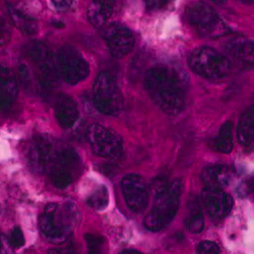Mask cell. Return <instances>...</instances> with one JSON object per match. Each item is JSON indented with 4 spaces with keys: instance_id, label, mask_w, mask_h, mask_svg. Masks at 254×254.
<instances>
[{
    "instance_id": "cell-1",
    "label": "cell",
    "mask_w": 254,
    "mask_h": 254,
    "mask_svg": "<svg viewBox=\"0 0 254 254\" xmlns=\"http://www.w3.org/2000/svg\"><path fill=\"white\" fill-rule=\"evenodd\" d=\"M144 88L166 114L176 116L182 112L185 105L187 79L179 69L168 65L149 69L144 76Z\"/></svg>"
},
{
    "instance_id": "cell-2",
    "label": "cell",
    "mask_w": 254,
    "mask_h": 254,
    "mask_svg": "<svg viewBox=\"0 0 254 254\" xmlns=\"http://www.w3.org/2000/svg\"><path fill=\"white\" fill-rule=\"evenodd\" d=\"M77 220L78 211L73 203H49L40 217L39 226L48 242L60 245L69 240Z\"/></svg>"
},
{
    "instance_id": "cell-3",
    "label": "cell",
    "mask_w": 254,
    "mask_h": 254,
    "mask_svg": "<svg viewBox=\"0 0 254 254\" xmlns=\"http://www.w3.org/2000/svg\"><path fill=\"white\" fill-rule=\"evenodd\" d=\"M181 196V181L170 182L163 193L156 196L155 204L144 220L147 230L158 232L165 229L176 216Z\"/></svg>"
},
{
    "instance_id": "cell-4",
    "label": "cell",
    "mask_w": 254,
    "mask_h": 254,
    "mask_svg": "<svg viewBox=\"0 0 254 254\" xmlns=\"http://www.w3.org/2000/svg\"><path fill=\"white\" fill-rule=\"evenodd\" d=\"M188 65L196 74L208 79H223L232 72L228 57L210 47H199L189 55Z\"/></svg>"
},
{
    "instance_id": "cell-5",
    "label": "cell",
    "mask_w": 254,
    "mask_h": 254,
    "mask_svg": "<svg viewBox=\"0 0 254 254\" xmlns=\"http://www.w3.org/2000/svg\"><path fill=\"white\" fill-rule=\"evenodd\" d=\"M94 105L102 114L117 116L124 108L122 93L114 77L106 71L101 72L93 88Z\"/></svg>"
},
{
    "instance_id": "cell-6",
    "label": "cell",
    "mask_w": 254,
    "mask_h": 254,
    "mask_svg": "<svg viewBox=\"0 0 254 254\" xmlns=\"http://www.w3.org/2000/svg\"><path fill=\"white\" fill-rule=\"evenodd\" d=\"M188 23L203 38H220L231 33L218 12L209 5L196 3L190 5L186 11Z\"/></svg>"
},
{
    "instance_id": "cell-7",
    "label": "cell",
    "mask_w": 254,
    "mask_h": 254,
    "mask_svg": "<svg viewBox=\"0 0 254 254\" xmlns=\"http://www.w3.org/2000/svg\"><path fill=\"white\" fill-rule=\"evenodd\" d=\"M81 162L78 154L72 147L61 144L48 175L55 187L64 189L79 176Z\"/></svg>"
},
{
    "instance_id": "cell-8",
    "label": "cell",
    "mask_w": 254,
    "mask_h": 254,
    "mask_svg": "<svg viewBox=\"0 0 254 254\" xmlns=\"http://www.w3.org/2000/svg\"><path fill=\"white\" fill-rule=\"evenodd\" d=\"M27 54L40 72L39 81L42 88L54 89L59 82L56 60L49 48L40 41H32L27 47Z\"/></svg>"
},
{
    "instance_id": "cell-9",
    "label": "cell",
    "mask_w": 254,
    "mask_h": 254,
    "mask_svg": "<svg viewBox=\"0 0 254 254\" xmlns=\"http://www.w3.org/2000/svg\"><path fill=\"white\" fill-rule=\"evenodd\" d=\"M59 75L65 82L74 86L90 74V65L81 53L72 46L61 47L56 59Z\"/></svg>"
},
{
    "instance_id": "cell-10",
    "label": "cell",
    "mask_w": 254,
    "mask_h": 254,
    "mask_svg": "<svg viewBox=\"0 0 254 254\" xmlns=\"http://www.w3.org/2000/svg\"><path fill=\"white\" fill-rule=\"evenodd\" d=\"M91 149L97 156L118 160L122 157L123 145L120 137L101 124H92L86 132Z\"/></svg>"
},
{
    "instance_id": "cell-11",
    "label": "cell",
    "mask_w": 254,
    "mask_h": 254,
    "mask_svg": "<svg viewBox=\"0 0 254 254\" xmlns=\"http://www.w3.org/2000/svg\"><path fill=\"white\" fill-rule=\"evenodd\" d=\"M61 144L47 134L36 135L29 151V161L33 170L39 174H48Z\"/></svg>"
},
{
    "instance_id": "cell-12",
    "label": "cell",
    "mask_w": 254,
    "mask_h": 254,
    "mask_svg": "<svg viewBox=\"0 0 254 254\" xmlns=\"http://www.w3.org/2000/svg\"><path fill=\"white\" fill-rule=\"evenodd\" d=\"M103 39L106 41L111 55L115 58H123L128 55L135 43L133 33L126 26L113 23L103 30Z\"/></svg>"
},
{
    "instance_id": "cell-13",
    "label": "cell",
    "mask_w": 254,
    "mask_h": 254,
    "mask_svg": "<svg viewBox=\"0 0 254 254\" xmlns=\"http://www.w3.org/2000/svg\"><path fill=\"white\" fill-rule=\"evenodd\" d=\"M121 186L125 202L129 209L136 214L143 211L149 204L150 194L142 177L137 174L127 175L122 179Z\"/></svg>"
},
{
    "instance_id": "cell-14",
    "label": "cell",
    "mask_w": 254,
    "mask_h": 254,
    "mask_svg": "<svg viewBox=\"0 0 254 254\" xmlns=\"http://www.w3.org/2000/svg\"><path fill=\"white\" fill-rule=\"evenodd\" d=\"M200 198L206 213L215 221L226 218L234 205L232 196L222 189L204 188L201 191Z\"/></svg>"
},
{
    "instance_id": "cell-15",
    "label": "cell",
    "mask_w": 254,
    "mask_h": 254,
    "mask_svg": "<svg viewBox=\"0 0 254 254\" xmlns=\"http://www.w3.org/2000/svg\"><path fill=\"white\" fill-rule=\"evenodd\" d=\"M18 88L14 74L0 64V111H8L17 97Z\"/></svg>"
},
{
    "instance_id": "cell-16",
    "label": "cell",
    "mask_w": 254,
    "mask_h": 254,
    "mask_svg": "<svg viewBox=\"0 0 254 254\" xmlns=\"http://www.w3.org/2000/svg\"><path fill=\"white\" fill-rule=\"evenodd\" d=\"M55 116L61 127L71 128L79 116L74 100L65 94L58 95L55 102Z\"/></svg>"
},
{
    "instance_id": "cell-17",
    "label": "cell",
    "mask_w": 254,
    "mask_h": 254,
    "mask_svg": "<svg viewBox=\"0 0 254 254\" xmlns=\"http://www.w3.org/2000/svg\"><path fill=\"white\" fill-rule=\"evenodd\" d=\"M233 177V171L228 166L215 165L205 168L201 173V179L205 188L222 189L229 185Z\"/></svg>"
},
{
    "instance_id": "cell-18",
    "label": "cell",
    "mask_w": 254,
    "mask_h": 254,
    "mask_svg": "<svg viewBox=\"0 0 254 254\" xmlns=\"http://www.w3.org/2000/svg\"><path fill=\"white\" fill-rule=\"evenodd\" d=\"M225 49L227 52L238 61L245 64H253V43L245 38H235L229 41Z\"/></svg>"
},
{
    "instance_id": "cell-19",
    "label": "cell",
    "mask_w": 254,
    "mask_h": 254,
    "mask_svg": "<svg viewBox=\"0 0 254 254\" xmlns=\"http://www.w3.org/2000/svg\"><path fill=\"white\" fill-rule=\"evenodd\" d=\"M113 10L111 1H93L88 8V19L95 28H101L112 16Z\"/></svg>"
},
{
    "instance_id": "cell-20",
    "label": "cell",
    "mask_w": 254,
    "mask_h": 254,
    "mask_svg": "<svg viewBox=\"0 0 254 254\" xmlns=\"http://www.w3.org/2000/svg\"><path fill=\"white\" fill-rule=\"evenodd\" d=\"M204 219L199 199L196 196H193L188 202V213L185 219V226L189 232L198 234L202 231Z\"/></svg>"
},
{
    "instance_id": "cell-21",
    "label": "cell",
    "mask_w": 254,
    "mask_h": 254,
    "mask_svg": "<svg viewBox=\"0 0 254 254\" xmlns=\"http://www.w3.org/2000/svg\"><path fill=\"white\" fill-rule=\"evenodd\" d=\"M211 150L222 154H230L233 150V132L232 123L230 121L224 123L216 137L209 141Z\"/></svg>"
},
{
    "instance_id": "cell-22",
    "label": "cell",
    "mask_w": 254,
    "mask_h": 254,
    "mask_svg": "<svg viewBox=\"0 0 254 254\" xmlns=\"http://www.w3.org/2000/svg\"><path fill=\"white\" fill-rule=\"evenodd\" d=\"M254 111L253 106L241 117L238 125L237 136L239 142L244 146H250L254 140Z\"/></svg>"
},
{
    "instance_id": "cell-23",
    "label": "cell",
    "mask_w": 254,
    "mask_h": 254,
    "mask_svg": "<svg viewBox=\"0 0 254 254\" xmlns=\"http://www.w3.org/2000/svg\"><path fill=\"white\" fill-rule=\"evenodd\" d=\"M8 12L13 24L17 29L25 32L28 35H35L38 33L39 25L35 18L11 5H8Z\"/></svg>"
},
{
    "instance_id": "cell-24",
    "label": "cell",
    "mask_w": 254,
    "mask_h": 254,
    "mask_svg": "<svg viewBox=\"0 0 254 254\" xmlns=\"http://www.w3.org/2000/svg\"><path fill=\"white\" fill-rule=\"evenodd\" d=\"M87 203L96 210H103L109 204V192L106 186H100L96 191L89 196Z\"/></svg>"
},
{
    "instance_id": "cell-25",
    "label": "cell",
    "mask_w": 254,
    "mask_h": 254,
    "mask_svg": "<svg viewBox=\"0 0 254 254\" xmlns=\"http://www.w3.org/2000/svg\"><path fill=\"white\" fill-rule=\"evenodd\" d=\"M86 239L89 253L88 254H104L105 249V238L100 235L95 234H86Z\"/></svg>"
},
{
    "instance_id": "cell-26",
    "label": "cell",
    "mask_w": 254,
    "mask_h": 254,
    "mask_svg": "<svg viewBox=\"0 0 254 254\" xmlns=\"http://www.w3.org/2000/svg\"><path fill=\"white\" fill-rule=\"evenodd\" d=\"M11 38V30L4 17L0 16V47L6 45Z\"/></svg>"
},
{
    "instance_id": "cell-27",
    "label": "cell",
    "mask_w": 254,
    "mask_h": 254,
    "mask_svg": "<svg viewBox=\"0 0 254 254\" xmlns=\"http://www.w3.org/2000/svg\"><path fill=\"white\" fill-rule=\"evenodd\" d=\"M169 184H170V182H169V180L164 176H159V177L155 178L151 185L152 192H153L154 196L156 197V196L160 195L161 193H163L168 188Z\"/></svg>"
},
{
    "instance_id": "cell-28",
    "label": "cell",
    "mask_w": 254,
    "mask_h": 254,
    "mask_svg": "<svg viewBox=\"0 0 254 254\" xmlns=\"http://www.w3.org/2000/svg\"><path fill=\"white\" fill-rule=\"evenodd\" d=\"M197 254H220V247L213 241H202L197 246Z\"/></svg>"
},
{
    "instance_id": "cell-29",
    "label": "cell",
    "mask_w": 254,
    "mask_h": 254,
    "mask_svg": "<svg viewBox=\"0 0 254 254\" xmlns=\"http://www.w3.org/2000/svg\"><path fill=\"white\" fill-rule=\"evenodd\" d=\"M18 73H19V78L20 81H22L23 86L25 89H31L32 87V79H31V73L29 70V67L25 64V63H20L19 67H18Z\"/></svg>"
},
{
    "instance_id": "cell-30",
    "label": "cell",
    "mask_w": 254,
    "mask_h": 254,
    "mask_svg": "<svg viewBox=\"0 0 254 254\" xmlns=\"http://www.w3.org/2000/svg\"><path fill=\"white\" fill-rule=\"evenodd\" d=\"M12 246L14 248H20L25 245V236L24 233L19 227H16L12 230L11 232V236L9 238Z\"/></svg>"
},
{
    "instance_id": "cell-31",
    "label": "cell",
    "mask_w": 254,
    "mask_h": 254,
    "mask_svg": "<svg viewBox=\"0 0 254 254\" xmlns=\"http://www.w3.org/2000/svg\"><path fill=\"white\" fill-rule=\"evenodd\" d=\"M0 254H14V247L5 235H0Z\"/></svg>"
},
{
    "instance_id": "cell-32",
    "label": "cell",
    "mask_w": 254,
    "mask_h": 254,
    "mask_svg": "<svg viewBox=\"0 0 254 254\" xmlns=\"http://www.w3.org/2000/svg\"><path fill=\"white\" fill-rule=\"evenodd\" d=\"M47 254H77L73 246L69 245L64 248H56V249H51L48 251Z\"/></svg>"
},
{
    "instance_id": "cell-33",
    "label": "cell",
    "mask_w": 254,
    "mask_h": 254,
    "mask_svg": "<svg viewBox=\"0 0 254 254\" xmlns=\"http://www.w3.org/2000/svg\"><path fill=\"white\" fill-rule=\"evenodd\" d=\"M146 3V7L147 9L150 10H155V9H159L162 6H164L166 3H168V1H161V0H154V1H145Z\"/></svg>"
},
{
    "instance_id": "cell-34",
    "label": "cell",
    "mask_w": 254,
    "mask_h": 254,
    "mask_svg": "<svg viewBox=\"0 0 254 254\" xmlns=\"http://www.w3.org/2000/svg\"><path fill=\"white\" fill-rule=\"evenodd\" d=\"M54 6L58 9V10H66L68 9L71 4H72V1H52Z\"/></svg>"
},
{
    "instance_id": "cell-35",
    "label": "cell",
    "mask_w": 254,
    "mask_h": 254,
    "mask_svg": "<svg viewBox=\"0 0 254 254\" xmlns=\"http://www.w3.org/2000/svg\"><path fill=\"white\" fill-rule=\"evenodd\" d=\"M120 254H141V253L136 250H124Z\"/></svg>"
}]
</instances>
